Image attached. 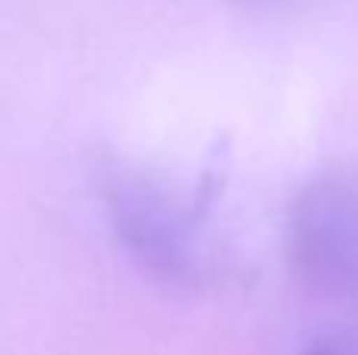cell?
I'll return each mask as SVG.
<instances>
[{
  "label": "cell",
  "instance_id": "2",
  "mask_svg": "<svg viewBox=\"0 0 358 355\" xmlns=\"http://www.w3.org/2000/svg\"><path fill=\"white\" fill-rule=\"evenodd\" d=\"M286 245L317 296L358 305V182L321 180L296 198Z\"/></svg>",
  "mask_w": 358,
  "mask_h": 355
},
{
  "label": "cell",
  "instance_id": "1",
  "mask_svg": "<svg viewBox=\"0 0 358 355\" xmlns=\"http://www.w3.org/2000/svg\"><path fill=\"white\" fill-rule=\"evenodd\" d=\"M104 211L120 249L167 283L201 274L204 195H182L145 170H113L104 180Z\"/></svg>",
  "mask_w": 358,
  "mask_h": 355
},
{
  "label": "cell",
  "instance_id": "3",
  "mask_svg": "<svg viewBox=\"0 0 358 355\" xmlns=\"http://www.w3.org/2000/svg\"><path fill=\"white\" fill-rule=\"evenodd\" d=\"M308 355H358V340L355 337H340V340H327V343L315 346Z\"/></svg>",
  "mask_w": 358,
  "mask_h": 355
}]
</instances>
